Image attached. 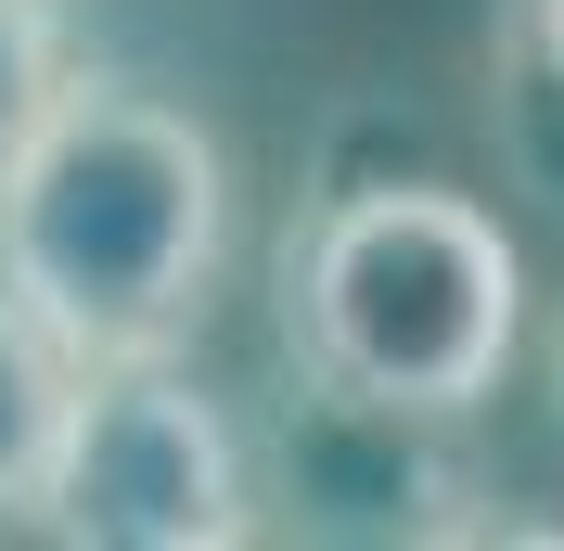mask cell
I'll return each mask as SVG.
<instances>
[{"label": "cell", "mask_w": 564, "mask_h": 551, "mask_svg": "<svg viewBox=\"0 0 564 551\" xmlns=\"http://www.w3.org/2000/svg\"><path fill=\"white\" fill-rule=\"evenodd\" d=\"M218 257H231L218 141L141 77H65L26 154L0 168V282L65 334V359L77 372L180 359L218 309Z\"/></svg>", "instance_id": "1"}, {"label": "cell", "mask_w": 564, "mask_h": 551, "mask_svg": "<svg viewBox=\"0 0 564 551\" xmlns=\"http://www.w3.org/2000/svg\"><path fill=\"white\" fill-rule=\"evenodd\" d=\"M527 346V257L449 180H347L282 244V359L295 385L398 423L488 411Z\"/></svg>", "instance_id": "2"}, {"label": "cell", "mask_w": 564, "mask_h": 551, "mask_svg": "<svg viewBox=\"0 0 564 551\" xmlns=\"http://www.w3.org/2000/svg\"><path fill=\"white\" fill-rule=\"evenodd\" d=\"M39 526L77 551H231L257 539L245 436L180 359H104V372H77Z\"/></svg>", "instance_id": "3"}, {"label": "cell", "mask_w": 564, "mask_h": 551, "mask_svg": "<svg viewBox=\"0 0 564 551\" xmlns=\"http://www.w3.org/2000/svg\"><path fill=\"white\" fill-rule=\"evenodd\" d=\"M488 129L500 168L539 206H564V0H500L488 26Z\"/></svg>", "instance_id": "4"}, {"label": "cell", "mask_w": 564, "mask_h": 551, "mask_svg": "<svg viewBox=\"0 0 564 551\" xmlns=\"http://www.w3.org/2000/svg\"><path fill=\"white\" fill-rule=\"evenodd\" d=\"M77 411V359L65 334L0 282V526H39V487H52V449Z\"/></svg>", "instance_id": "5"}, {"label": "cell", "mask_w": 564, "mask_h": 551, "mask_svg": "<svg viewBox=\"0 0 564 551\" xmlns=\"http://www.w3.org/2000/svg\"><path fill=\"white\" fill-rule=\"evenodd\" d=\"M65 13L52 0H0V168L26 154V129L52 116V90H65Z\"/></svg>", "instance_id": "6"}, {"label": "cell", "mask_w": 564, "mask_h": 551, "mask_svg": "<svg viewBox=\"0 0 564 551\" xmlns=\"http://www.w3.org/2000/svg\"><path fill=\"white\" fill-rule=\"evenodd\" d=\"M552 398H564V321H552Z\"/></svg>", "instance_id": "7"}]
</instances>
